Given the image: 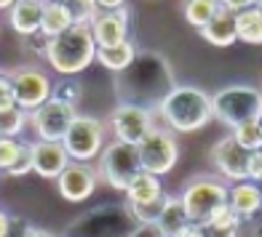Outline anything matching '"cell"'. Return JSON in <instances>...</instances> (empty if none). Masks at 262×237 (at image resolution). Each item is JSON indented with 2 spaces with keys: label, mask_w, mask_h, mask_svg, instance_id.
Returning a JSON list of instances; mask_svg holds the SVG:
<instances>
[{
  "label": "cell",
  "mask_w": 262,
  "mask_h": 237,
  "mask_svg": "<svg viewBox=\"0 0 262 237\" xmlns=\"http://www.w3.org/2000/svg\"><path fill=\"white\" fill-rule=\"evenodd\" d=\"M177 88L174 69L158 51H137V59L128 69L115 77V96L121 104L142 107L152 112Z\"/></svg>",
  "instance_id": "6da1fadb"
},
{
  "label": "cell",
  "mask_w": 262,
  "mask_h": 237,
  "mask_svg": "<svg viewBox=\"0 0 262 237\" xmlns=\"http://www.w3.org/2000/svg\"><path fill=\"white\" fill-rule=\"evenodd\" d=\"M169 131L193 134L211 120V96L195 86H177L158 107Z\"/></svg>",
  "instance_id": "7a4b0ae2"
},
{
  "label": "cell",
  "mask_w": 262,
  "mask_h": 237,
  "mask_svg": "<svg viewBox=\"0 0 262 237\" xmlns=\"http://www.w3.org/2000/svg\"><path fill=\"white\" fill-rule=\"evenodd\" d=\"M46 59H49L51 69H56L59 75H64V77L80 75L97 59V43L91 38V30L73 24L67 32L59 35V38L49 40Z\"/></svg>",
  "instance_id": "3957f363"
},
{
  "label": "cell",
  "mask_w": 262,
  "mask_h": 237,
  "mask_svg": "<svg viewBox=\"0 0 262 237\" xmlns=\"http://www.w3.org/2000/svg\"><path fill=\"white\" fill-rule=\"evenodd\" d=\"M211 115L228 128L244 123H259L262 117V91L252 86H228L211 96Z\"/></svg>",
  "instance_id": "277c9868"
},
{
  "label": "cell",
  "mask_w": 262,
  "mask_h": 237,
  "mask_svg": "<svg viewBox=\"0 0 262 237\" xmlns=\"http://www.w3.org/2000/svg\"><path fill=\"white\" fill-rule=\"evenodd\" d=\"M228 184L214 176H195L185 184V192L180 195V203L187 213V221L206 224L211 213L220 205L228 203Z\"/></svg>",
  "instance_id": "5b68a950"
},
{
  "label": "cell",
  "mask_w": 262,
  "mask_h": 237,
  "mask_svg": "<svg viewBox=\"0 0 262 237\" xmlns=\"http://www.w3.org/2000/svg\"><path fill=\"white\" fill-rule=\"evenodd\" d=\"M142 173V165H139V152L137 147L123 144V141H110L102 155H99V179L118 189V192H126L128 184Z\"/></svg>",
  "instance_id": "8992f818"
},
{
  "label": "cell",
  "mask_w": 262,
  "mask_h": 237,
  "mask_svg": "<svg viewBox=\"0 0 262 237\" xmlns=\"http://www.w3.org/2000/svg\"><path fill=\"white\" fill-rule=\"evenodd\" d=\"M70 163H91L104 149V125L91 115H75L73 125L62 139Z\"/></svg>",
  "instance_id": "52a82bcc"
},
{
  "label": "cell",
  "mask_w": 262,
  "mask_h": 237,
  "mask_svg": "<svg viewBox=\"0 0 262 237\" xmlns=\"http://www.w3.org/2000/svg\"><path fill=\"white\" fill-rule=\"evenodd\" d=\"M137 152H139L142 171L161 179L163 173H169L177 165L180 144H177V139L169 128H152V131L137 144Z\"/></svg>",
  "instance_id": "ba28073f"
},
{
  "label": "cell",
  "mask_w": 262,
  "mask_h": 237,
  "mask_svg": "<svg viewBox=\"0 0 262 237\" xmlns=\"http://www.w3.org/2000/svg\"><path fill=\"white\" fill-rule=\"evenodd\" d=\"M14 88V104L21 112H32L51 99V77L38 67H19L8 72Z\"/></svg>",
  "instance_id": "9c48e42d"
},
{
  "label": "cell",
  "mask_w": 262,
  "mask_h": 237,
  "mask_svg": "<svg viewBox=\"0 0 262 237\" xmlns=\"http://www.w3.org/2000/svg\"><path fill=\"white\" fill-rule=\"evenodd\" d=\"M75 110L73 107H64V104H56V101H46L38 110L27 112V123L32 125V131L38 134L40 141H56L62 144V139L67 134V128L73 125L75 120Z\"/></svg>",
  "instance_id": "30bf717a"
},
{
  "label": "cell",
  "mask_w": 262,
  "mask_h": 237,
  "mask_svg": "<svg viewBox=\"0 0 262 237\" xmlns=\"http://www.w3.org/2000/svg\"><path fill=\"white\" fill-rule=\"evenodd\" d=\"M110 128L115 134V141L137 147L156 125H152V112L131 104H118L110 115Z\"/></svg>",
  "instance_id": "8fae6325"
},
{
  "label": "cell",
  "mask_w": 262,
  "mask_h": 237,
  "mask_svg": "<svg viewBox=\"0 0 262 237\" xmlns=\"http://www.w3.org/2000/svg\"><path fill=\"white\" fill-rule=\"evenodd\" d=\"M89 30L97 48H113V45L126 43L128 40V6H121L115 11H97Z\"/></svg>",
  "instance_id": "7c38bea8"
},
{
  "label": "cell",
  "mask_w": 262,
  "mask_h": 237,
  "mask_svg": "<svg viewBox=\"0 0 262 237\" xmlns=\"http://www.w3.org/2000/svg\"><path fill=\"white\" fill-rule=\"evenodd\" d=\"M56 187H59V195H62L67 203H83V200L91 197L94 189H97V171H94L89 163H70L67 168L59 173Z\"/></svg>",
  "instance_id": "4fadbf2b"
},
{
  "label": "cell",
  "mask_w": 262,
  "mask_h": 237,
  "mask_svg": "<svg viewBox=\"0 0 262 237\" xmlns=\"http://www.w3.org/2000/svg\"><path fill=\"white\" fill-rule=\"evenodd\" d=\"M211 160L214 168L220 171L222 179H228L233 184L246 181V163H249V152L235 144L233 136H222L211 149Z\"/></svg>",
  "instance_id": "5bb4252c"
},
{
  "label": "cell",
  "mask_w": 262,
  "mask_h": 237,
  "mask_svg": "<svg viewBox=\"0 0 262 237\" xmlns=\"http://www.w3.org/2000/svg\"><path fill=\"white\" fill-rule=\"evenodd\" d=\"M70 165V157L56 141H38L32 144V171L43 179H59V173Z\"/></svg>",
  "instance_id": "9a60e30c"
},
{
  "label": "cell",
  "mask_w": 262,
  "mask_h": 237,
  "mask_svg": "<svg viewBox=\"0 0 262 237\" xmlns=\"http://www.w3.org/2000/svg\"><path fill=\"white\" fill-rule=\"evenodd\" d=\"M228 208L235 213L241 221L254 219L257 213L262 210V192L259 184L252 181H238L228 189Z\"/></svg>",
  "instance_id": "2e32d148"
},
{
  "label": "cell",
  "mask_w": 262,
  "mask_h": 237,
  "mask_svg": "<svg viewBox=\"0 0 262 237\" xmlns=\"http://www.w3.org/2000/svg\"><path fill=\"white\" fill-rule=\"evenodd\" d=\"M43 8L46 3H40V0H19V3H14L8 11V21L14 27V32L21 35V38L38 35L40 21H43Z\"/></svg>",
  "instance_id": "e0dca14e"
},
{
  "label": "cell",
  "mask_w": 262,
  "mask_h": 237,
  "mask_svg": "<svg viewBox=\"0 0 262 237\" xmlns=\"http://www.w3.org/2000/svg\"><path fill=\"white\" fill-rule=\"evenodd\" d=\"M201 38H204L206 43L217 45V48H228V45H233L238 40L235 35V14H230V11H225L220 6V11L214 14V19L209 21L206 27H201Z\"/></svg>",
  "instance_id": "ac0fdd59"
},
{
  "label": "cell",
  "mask_w": 262,
  "mask_h": 237,
  "mask_svg": "<svg viewBox=\"0 0 262 237\" xmlns=\"http://www.w3.org/2000/svg\"><path fill=\"white\" fill-rule=\"evenodd\" d=\"M163 192L166 189H163L158 176H150V173L142 171L126 189V205H147L152 200H158Z\"/></svg>",
  "instance_id": "d6986e66"
},
{
  "label": "cell",
  "mask_w": 262,
  "mask_h": 237,
  "mask_svg": "<svg viewBox=\"0 0 262 237\" xmlns=\"http://www.w3.org/2000/svg\"><path fill=\"white\" fill-rule=\"evenodd\" d=\"M235 35L244 43L262 45V11L257 3H249L244 11L235 14Z\"/></svg>",
  "instance_id": "ffe728a7"
},
{
  "label": "cell",
  "mask_w": 262,
  "mask_h": 237,
  "mask_svg": "<svg viewBox=\"0 0 262 237\" xmlns=\"http://www.w3.org/2000/svg\"><path fill=\"white\" fill-rule=\"evenodd\" d=\"M73 27V19L67 14V6L64 3H46L43 8V21H40V35L43 38H59L62 32H67Z\"/></svg>",
  "instance_id": "44dd1931"
},
{
  "label": "cell",
  "mask_w": 262,
  "mask_h": 237,
  "mask_svg": "<svg viewBox=\"0 0 262 237\" xmlns=\"http://www.w3.org/2000/svg\"><path fill=\"white\" fill-rule=\"evenodd\" d=\"M97 59L102 62V67L113 69L115 75H121L123 69L131 67V62L137 59V48L134 43H121V45H113V48H97Z\"/></svg>",
  "instance_id": "7402d4cb"
},
{
  "label": "cell",
  "mask_w": 262,
  "mask_h": 237,
  "mask_svg": "<svg viewBox=\"0 0 262 237\" xmlns=\"http://www.w3.org/2000/svg\"><path fill=\"white\" fill-rule=\"evenodd\" d=\"M185 224H187V213H185V208H182V203H180V197L171 195L169 205L163 208L161 219L156 221V227H158V232H161L163 237H174L177 232L185 227Z\"/></svg>",
  "instance_id": "603a6c76"
},
{
  "label": "cell",
  "mask_w": 262,
  "mask_h": 237,
  "mask_svg": "<svg viewBox=\"0 0 262 237\" xmlns=\"http://www.w3.org/2000/svg\"><path fill=\"white\" fill-rule=\"evenodd\" d=\"M217 11H220L217 0H190V3H185V19H187V24L201 30L214 19Z\"/></svg>",
  "instance_id": "cb8c5ba5"
},
{
  "label": "cell",
  "mask_w": 262,
  "mask_h": 237,
  "mask_svg": "<svg viewBox=\"0 0 262 237\" xmlns=\"http://www.w3.org/2000/svg\"><path fill=\"white\" fill-rule=\"evenodd\" d=\"M80 96H83V86L75 77H64L56 86H51V101H56V104H64V107H73L75 110L80 104Z\"/></svg>",
  "instance_id": "d4e9b609"
},
{
  "label": "cell",
  "mask_w": 262,
  "mask_h": 237,
  "mask_svg": "<svg viewBox=\"0 0 262 237\" xmlns=\"http://www.w3.org/2000/svg\"><path fill=\"white\" fill-rule=\"evenodd\" d=\"M169 200H171V195L163 192L158 200H152V203H147V205H126V210H128V216L134 221H139V224H156L161 219L163 208L169 205Z\"/></svg>",
  "instance_id": "484cf974"
},
{
  "label": "cell",
  "mask_w": 262,
  "mask_h": 237,
  "mask_svg": "<svg viewBox=\"0 0 262 237\" xmlns=\"http://www.w3.org/2000/svg\"><path fill=\"white\" fill-rule=\"evenodd\" d=\"M27 125V112H21L19 107L0 112V139H16Z\"/></svg>",
  "instance_id": "4316f807"
},
{
  "label": "cell",
  "mask_w": 262,
  "mask_h": 237,
  "mask_svg": "<svg viewBox=\"0 0 262 237\" xmlns=\"http://www.w3.org/2000/svg\"><path fill=\"white\" fill-rule=\"evenodd\" d=\"M230 136L235 139L238 147L249 152V155H252V152H257V149H262V131H259V123H244V125H238V128H233Z\"/></svg>",
  "instance_id": "83f0119b"
},
{
  "label": "cell",
  "mask_w": 262,
  "mask_h": 237,
  "mask_svg": "<svg viewBox=\"0 0 262 237\" xmlns=\"http://www.w3.org/2000/svg\"><path fill=\"white\" fill-rule=\"evenodd\" d=\"M64 6H67V14L73 19V24H78V27H89L94 16H97L94 3H64Z\"/></svg>",
  "instance_id": "f1b7e54d"
},
{
  "label": "cell",
  "mask_w": 262,
  "mask_h": 237,
  "mask_svg": "<svg viewBox=\"0 0 262 237\" xmlns=\"http://www.w3.org/2000/svg\"><path fill=\"white\" fill-rule=\"evenodd\" d=\"M19 152H21V141L19 139H0V171L6 173L11 165L16 163Z\"/></svg>",
  "instance_id": "f546056e"
},
{
  "label": "cell",
  "mask_w": 262,
  "mask_h": 237,
  "mask_svg": "<svg viewBox=\"0 0 262 237\" xmlns=\"http://www.w3.org/2000/svg\"><path fill=\"white\" fill-rule=\"evenodd\" d=\"M30 171H32V144H21V152H19L16 163L6 171V176H11V179H21V176H27Z\"/></svg>",
  "instance_id": "4dcf8cb0"
},
{
  "label": "cell",
  "mask_w": 262,
  "mask_h": 237,
  "mask_svg": "<svg viewBox=\"0 0 262 237\" xmlns=\"http://www.w3.org/2000/svg\"><path fill=\"white\" fill-rule=\"evenodd\" d=\"M246 181L252 184H262V149L252 152L246 163Z\"/></svg>",
  "instance_id": "1f68e13d"
},
{
  "label": "cell",
  "mask_w": 262,
  "mask_h": 237,
  "mask_svg": "<svg viewBox=\"0 0 262 237\" xmlns=\"http://www.w3.org/2000/svg\"><path fill=\"white\" fill-rule=\"evenodd\" d=\"M11 107H16L14 104V88H11V77H8V72H0V112L11 110Z\"/></svg>",
  "instance_id": "d6a6232c"
},
{
  "label": "cell",
  "mask_w": 262,
  "mask_h": 237,
  "mask_svg": "<svg viewBox=\"0 0 262 237\" xmlns=\"http://www.w3.org/2000/svg\"><path fill=\"white\" fill-rule=\"evenodd\" d=\"M25 48L30 54H38V56H46V48H49V38H43V35H30V38H25Z\"/></svg>",
  "instance_id": "836d02e7"
},
{
  "label": "cell",
  "mask_w": 262,
  "mask_h": 237,
  "mask_svg": "<svg viewBox=\"0 0 262 237\" xmlns=\"http://www.w3.org/2000/svg\"><path fill=\"white\" fill-rule=\"evenodd\" d=\"M204 237H238L235 227H217V224H204Z\"/></svg>",
  "instance_id": "e575fe53"
},
{
  "label": "cell",
  "mask_w": 262,
  "mask_h": 237,
  "mask_svg": "<svg viewBox=\"0 0 262 237\" xmlns=\"http://www.w3.org/2000/svg\"><path fill=\"white\" fill-rule=\"evenodd\" d=\"M128 237H163V234L158 232L156 224H139L137 229H131V232H128Z\"/></svg>",
  "instance_id": "d590c367"
},
{
  "label": "cell",
  "mask_w": 262,
  "mask_h": 237,
  "mask_svg": "<svg viewBox=\"0 0 262 237\" xmlns=\"http://www.w3.org/2000/svg\"><path fill=\"white\" fill-rule=\"evenodd\" d=\"M174 237H204V224H195V221H187L185 227L177 232Z\"/></svg>",
  "instance_id": "8d00e7d4"
},
{
  "label": "cell",
  "mask_w": 262,
  "mask_h": 237,
  "mask_svg": "<svg viewBox=\"0 0 262 237\" xmlns=\"http://www.w3.org/2000/svg\"><path fill=\"white\" fill-rule=\"evenodd\" d=\"M8 224H11V216L0 208V237H8Z\"/></svg>",
  "instance_id": "74e56055"
},
{
  "label": "cell",
  "mask_w": 262,
  "mask_h": 237,
  "mask_svg": "<svg viewBox=\"0 0 262 237\" xmlns=\"http://www.w3.org/2000/svg\"><path fill=\"white\" fill-rule=\"evenodd\" d=\"M25 237H54L51 232H46V229H38V227H27Z\"/></svg>",
  "instance_id": "f35d334b"
},
{
  "label": "cell",
  "mask_w": 262,
  "mask_h": 237,
  "mask_svg": "<svg viewBox=\"0 0 262 237\" xmlns=\"http://www.w3.org/2000/svg\"><path fill=\"white\" fill-rule=\"evenodd\" d=\"M11 6H14V3H6V0H0V11H11Z\"/></svg>",
  "instance_id": "ab89813d"
},
{
  "label": "cell",
  "mask_w": 262,
  "mask_h": 237,
  "mask_svg": "<svg viewBox=\"0 0 262 237\" xmlns=\"http://www.w3.org/2000/svg\"><path fill=\"white\" fill-rule=\"evenodd\" d=\"M254 237H262V224H259V227L254 229Z\"/></svg>",
  "instance_id": "60d3db41"
},
{
  "label": "cell",
  "mask_w": 262,
  "mask_h": 237,
  "mask_svg": "<svg viewBox=\"0 0 262 237\" xmlns=\"http://www.w3.org/2000/svg\"><path fill=\"white\" fill-rule=\"evenodd\" d=\"M259 131H262V117H259Z\"/></svg>",
  "instance_id": "b9f144b4"
},
{
  "label": "cell",
  "mask_w": 262,
  "mask_h": 237,
  "mask_svg": "<svg viewBox=\"0 0 262 237\" xmlns=\"http://www.w3.org/2000/svg\"><path fill=\"white\" fill-rule=\"evenodd\" d=\"M257 6H259V11H262V3H257Z\"/></svg>",
  "instance_id": "7bdbcfd3"
},
{
  "label": "cell",
  "mask_w": 262,
  "mask_h": 237,
  "mask_svg": "<svg viewBox=\"0 0 262 237\" xmlns=\"http://www.w3.org/2000/svg\"><path fill=\"white\" fill-rule=\"evenodd\" d=\"M259 192H262V184H259Z\"/></svg>",
  "instance_id": "ee69618b"
}]
</instances>
